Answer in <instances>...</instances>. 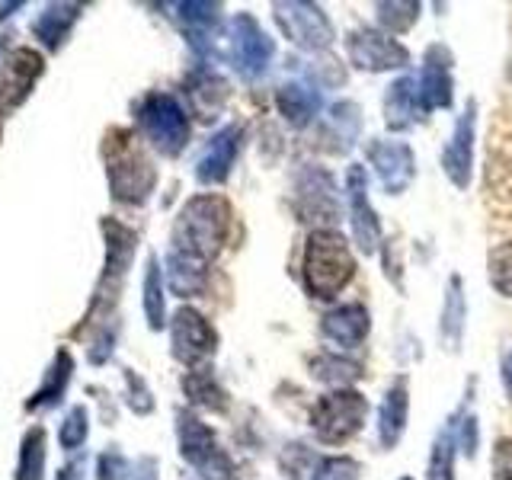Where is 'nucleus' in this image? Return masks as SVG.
<instances>
[{
    "instance_id": "obj_1",
    "label": "nucleus",
    "mask_w": 512,
    "mask_h": 480,
    "mask_svg": "<svg viewBox=\"0 0 512 480\" xmlns=\"http://www.w3.org/2000/svg\"><path fill=\"white\" fill-rule=\"evenodd\" d=\"M231 231V205L221 196H196L183 205L173 228V253L205 266L215 260Z\"/></svg>"
},
{
    "instance_id": "obj_2",
    "label": "nucleus",
    "mask_w": 512,
    "mask_h": 480,
    "mask_svg": "<svg viewBox=\"0 0 512 480\" xmlns=\"http://www.w3.org/2000/svg\"><path fill=\"white\" fill-rule=\"evenodd\" d=\"M356 260L346 247V240L336 231H314L304 247L301 276L311 298H336L349 285Z\"/></svg>"
},
{
    "instance_id": "obj_3",
    "label": "nucleus",
    "mask_w": 512,
    "mask_h": 480,
    "mask_svg": "<svg viewBox=\"0 0 512 480\" xmlns=\"http://www.w3.org/2000/svg\"><path fill=\"white\" fill-rule=\"evenodd\" d=\"M103 151H106V173H109L112 196L128 205H141L157 183V170L132 144V132H122V141H116V128H112L106 135Z\"/></svg>"
},
{
    "instance_id": "obj_4",
    "label": "nucleus",
    "mask_w": 512,
    "mask_h": 480,
    "mask_svg": "<svg viewBox=\"0 0 512 480\" xmlns=\"http://www.w3.org/2000/svg\"><path fill=\"white\" fill-rule=\"evenodd\" d=\"M138 125L160 154L176 157L189 141V122L183 106L167 93H148L138 106Z\"/></svg>"
},
{
    "instance_id": "obj_5",
    "label": "nucleus",
    "mask_w": 512,
    "mask_h": 480,
    "mask_svg": "<svg viewBox=\"0 0 512 480\" xmlns=\"http://www.w3.org/2000/svg\"><path fill=\"white\" fill-rule=\"evenodd\" d=\"M368 416V400L356 391H333L324 394L311 410V429L320 442L340 445L362 429Z\"/></svg>"
},
{
    "instance_id": "obj_6",
    "label": "nucleus",
    "mask_w": 512,
    "mask_h": 480,
    "mask_svg": "<svg viewBox=\"0 0 512 480\" xmlns=\"http://www.w3.org/2000/svg\"><path fill=\"white\" fill-rule=\"evenodd\" d=\"M176 432H180V452L196 471L215 480H231V461L215 442V432L192 413L176 416Z\"/></svg>"
},
{
    "instance_id": "obj_7",
    "label": "nucleus",
    "mask_w": 512,
    "mask_h": 480,
    "mask_svg": "<svg viewBox=\"0 0 512 480\" xmlns=\"http://www.w3.org/2000/svg\"><path fill=\"white\" fill-rule=\"evenodd\" d=\"M272 39L263 32V26L250 13H237L231 20V58L234 68L244 77H256L266 71L272 61Z\"/></svg>"
},
{
    "instance_id": "obj_8",
    "label": "nucleus",
    "mask_w": 512,
    "mask_h": 480,
    "mask_svg": "<svg viewBox=\"0 0 512 480\" xmlns=\"http://www.w3.org/2000/svg\"><path fill=\"white\" fill-rule=\"evenodd\" d=\"M349 61L362 71H391V68H404L410 61L407 48L394 42L388 32L378 29H356L346 42Z\"/></svg>"
},
{
    "instance_id": "obj_9",
    "label": "nucleus",
    "mask_w": 512,
    "mask_h": 480,
    "mask_svg": "<svg viewBox=\"0 0 512 480\" xmlns=\"http://www.w3.org/2000/svg\"><path fill=\"white\" fill-rule=\"evenodd\" d=\"M218 336L212 324L196 308H180L173 314V356L183 365H199L215 352Z\"/></svg>"
},
{
    "instance_id": "obj_10",
    "label": "nucleus",
    "mask_w": 512,
    "mask_h": 480,
    "mask_svg": "<svg viewBox=\"0 0 512 480\" xmlns=\"http://www.w3.org/2000/svg\"><path fill=\"white\" fill-rule=\"evenodd\" d=\"M276 20L285 36L304 48H327L333 42V26L314 4H276Z\"/></svg>"
},
{
    "instance_id": "obj_11",
    "label": "nucleus",
    "mask_w": 512,
    "mask_h": 480,
    "mask_svg": "<svg viewBox=\"0 0 512 480\" xmlns=\"http://www.w3.org/2000/svg\"><path fill=\"white\" fill-rule=\"evenodd\" d=\"M42 74V55L32 48H13V52L0 61V109L20 106L32 84Z\"/></svg>"
},
{
    "instance_id": "obj_12",
    "label": "nucleus",
    "mask_w": 512,
    "mask_h": 480,
    "mask_svg": "<svg viewBox=\"0 0 512 480\" xmlns=\"http://www.w3.org/2000/svg\"><path fill=\"white\" fill-rule=\"evenodd\" d=\"M368 160L375 164L381 183L391 196H400L413 183V151L404 141H375L368 148Z\"/></svg>"
},
{
    "instance_id": "obj_13",
    "label": "nucleus",
    "mask_w": 512,
    "mask_h": 480,
    "mask_svg": "<svg viewBox=\"0 0 512 480\" xmlns=\"http://www.w3.org/2000/svg\"><path fill=\"white\" fill-rule=\"evenodd\" d=\"M349 202H352V231H356V244L362 253H375L378 247V221L372 205H368V180H365V170L359 164L349 167Z\"/></svg>"
},
{
    "instance_id": "obj_14",
    "label": "nucleus",
    "mask_w": 512,
    "mask_h": 480,
    "mask_svg": "<svg viewBox=\"0 0 512 480\" xmlns=\"http://www.w3.org/2000/svg\"><path fill=\"white\" fill-rule=\"evenodd\" d=\"M100 228H103V237H106V272H103V282H109V292L116 295L122 276L128 272V266H132L138 237H135V231H128L125 224H119L116 218H103Z\"/></svg>"
},
{
    "instance_id": "obj_15",
    "label": "nucleus",
    "mask_w": 512,
    "mask_h": 480,
    "mask_svg": "<svg viewBox=\"0 0 512 480\" xmlns=\"http://www.w3.org/2000/svg\"><path fill=\"white\" fill-rule=\"evenodd\" d=\"M237 148H240V128L237 125L221 128V132L212 141H208V148L202 151L199 164H196L199 183L212 186V183H224V180H228Z\"/></svg>"
},
{
    "instance_id": "obj_16",
    "label": "nucleus",
    "mask_w": 512,
    "mask_h": 480,
    "mask_svg": "<svg viewBox=\"0 0 512 480\" xmlns=\"http://www.w3.org/2000/svg\"><path fill=\"white\" fill-rule=\"evenodd\" d=\"M471 141H474V103L458 119L452 141H448L442 151V167L448 173V180H452L458 189H464L471 180Z\"/></svg>"
},
{
    "instance_id": "obj_17",
    "label": "nucleus",
    "mask_w": 512,
    "mask_h": 480,
    "mask_svg": "<svg viewBox=\"0 0 512 480\" xmlns=\"http://www.w3.org/2000/svg\"><path fill=\"white\" fill-rule=\"evenodd\" d=\"M320 333H324L327 343L340 346V349L359 346L368 333V311L362 308V304H343V308H336L324 317Z\"/></svg>"
},
{
    "instance_id": "obj_18",
    "label": "nucleus",
    "mask_w": 512,
    "mask_h": 480,
    "mask_svg": "<svg viewBox=\"0 0 512 480\" xmlns=\"http://www.w3.org/2000/svg\"><path fill=\"white\" fill-rule=\"evenodd\" d=\"M416 100H420V109H445L452 103V74H448V64L436 61V45L426 52L423 74L416 80Z\"/></svg>"
},
{
    "instance_id": "obj_19",
    "label": "nucleus",
    "mask_w": 512,
    "mask_h": 480,
    "mask_svg": "<svg viewBox=\"0 0 512 480\" xmlns=\"http://www.w3.org/2000/svg\"><path fill=\"white\" fill-rule=\"evenodd\" d=\"M407 410H410V397H407V381L397 378L394 388L384 394L381 410H378V439L384 448H394L397 439L404 436L407 426Z\"/></svg>"
},
{
    "instance_id": "obj_20",
    "label": "nucleus",
    "mask_w": 512,
    "mask_h": 480,
    "mask_svg": "<svg viewBox=\"0 0 512 480\" xmlns=\"http://www.w3.org/2000/svg\"><path fill=\"white\" fill-rule=\"evenodd\" d=\"M77 16H80L77 4H52V7L42 10V16L36 23H32V32H36V39H42L45 48L58 52V48L64 45V39H68L71 26L77 23Z\"/></svg>"
},
{
    "instance_id": "obj_21",
    "label": "nucleus",
    "mask_w": 512,
    "mask_h": 480,
    "mask_svg": "<svg viewBox=\"0 0 512 480\" xmlns=\"http://www.w3.org/2000/svg\"><path fill=\"white\" fill-rule=\"evenodd\" d=\"M416 106H420V100H416V80L400 77L397 84L388 87V96H384V122L394 132H400V128H407L413 122Z\"/></svg>"
},
{
    "instance_id": "obj_22",
    "label": "nucleus",
    "mask_w": 512,
    "mask_h": 480,
    "mask_svg": "<svg viewBox=\"0 0 512 480\" xmlns=\"http://www.w3.org/2000/svg\"><path fill=\"white\" fill-rule=\"evenodd\" d=\"M71 372H74V362H71V356L68 352H58L55 356V365L48 368V375H45V381H42V388L32 394V400H29V410H42V407H55L58 400L64 397V388H68V381H71Z\"/></svg>"
},
{
    "instance_id": "obj_23",
    "label": "nucleus",
    "mask_w": 512,
    "mask_h": 480,
    "mask_svg": "<svg viewBox=\"0 0 512 480\" xmlns=\"http://www.w3.org/2000/svg\"><path fill=\"white\" fill-rule=\"evenodd\" d=\"M461 330H464V301H461V279L452 276L448 282V295H445V304H442V327L439 333L445 336L448 349H458L461 343Z\"/></svg>"
},
{
    "instance_id": "obj_24",
    "label": "nucleus",
    "mask_w": 512,
    "mask_h": 480,
    "mask_svg": "<svg viewBox=\"0 0 512 480\" xmlns=\"http://www.w3.org/2000/svg\"><path fill=\"white\" fill-rule=\"evenodd\" d=\"M176 10H180V23L192 45H199L202 39H208L215 32L218 4H176Z\"/></svg>"
},
{
    "instance_id": "obj_25",
    "label": "nucleus",
    "mask_w": 512,
    "mask_h": 480,
    "mask_svg": "<svg viewBox=\"0 0 512 480\" xmlns=\"http://www.w3.org/2000/svg\"><path fill=\"white\" fill-rule=\"evenodd\" d=\"M42 474H45V432L36 426L23 436L16 480H42Z\"/></svg>"
},
{
    "instance_id": "obj_26",
    "label": "nucleus",
    "mask_w": 512,
    "mask_h": 480,
    "mask_svg": "<svg viewBox=\"0 0 512 480\" xmlns=\"http://www.w3.org/2000/svg\"><path fill=\"white\" fill-rule=\"evenodd\" d=\"M144 314H148V327L160 330L167 324L164 320V276H160V266L151 256L148 260V272H144Z\"/></svg>"
},
{
    "instance_id": "obj_27",
    "label": "nucleus",
    "mask_w": 512,
    "mask_h": 480,
    "mask_svg": "<svg viewBox=\"0 0 512 480\" xmlns=\"http://www.w3.org/2000/svg\"><path fill=\"white\" fill-rule=\"evenodd\" d=\"M183 391L192 404H199L205 410H224V404H228V400H224V391L218 388L215 378L208 372H189L183 378Z\"/></svg>"
},
{
    "instance_id": "obj_28",
    "label": "nucleus",
    "mask_w": 512,
    "mask_h": 480,
    "mask_svg": "<svg viewBox=\"0 0 512 480\" xmlns=\"http://www.w3.org/2000/svg\"><path fill=\"white\" fill-rule=\"evenodd\" d=\"M279 109L285 112V119H292L295 125H304L317 109V96L308 93L304 87H282L279 93Z\"/></svg>"
},
{
    "instance_id": "obj_29",
    "label": "nucleus",
    "mask_w": 512,
    "mask_h": 480,
    "mask_svg": "<svg viewBox=\"0 0 512 480\" xmlns=\"http://www.w3.org/2000/svg\"><path fill=\"white\" fill-rule=\"evenodd\" d=\"M487 269H490V285L496 288V292L512 298V240H506V244L490 250Z\"/></svg>"
},
{
    "instance_id": "obj_30",
    "label": "nucleus",
    "mask_w": 512,
    "mask_h": 480,
    "mask_svg": "<svg viewBox=\"0 0 512 480\" xmlns=\"http://www.w3.org/2000/svg\"><path fill=\"white\" fill-rule=\"evenodd\" d=\"M452 458H455V432L448 426L442 436L432 445V458H429V480H455L452 474Z\"/></svg>"
},
{
    "instance_id": "obj_31",
    "label": "nucleus",
    "mask_w": 512,
    "mask_h": 480,
    "mask_svg": "<svg viewBox=\"0 0 512 480\" xmlns=\"http://www.w3.org/2000/svg\"><path fill=\"white\" fill-rule=\"evenodd\" d=\"M311 375L320 381H330V384H346V381H356L359 378V365L356 362H346V359H333L324 356L311 365Z\"/></svg>"
},
{
    "instance_id": "obj_32",
    "label": "nucleus",
    "mask_w": 512,
    "mask_h": 480,
    "mask_svg": "<svg viewBox=\"0 0 512 480\" xmlns=\"http://www.w3.org/2000/svg\"><path fill=\"white\" fill-rule=\"evenodd\" d=\"M87 407H74L68 416H64L61 423V432H58V442L61 448H68V452H74V448H80L87 442Z\"/></svg>"
},
{
    "instance_id": "obj_33",
    "label": "nucleus",
    "mask_w": 512,
    "mask_h": 480,
    "mask_svg": "<svg viewBox=\"0 0 512 480\" xmlns=\"http://www.w3.org/2000/svg\"><path fill=\"white\" fill-rule=\"evenodd\" d=\"M378 10L381 23L391 32H407L416 23V16H420V4H378Z\"/></svg>"
},
{
    "instance_id": "obj_34",
    "label": "nucleus",
    "mask_w": 512,
    "mask_h": 480,
    "mask_svg": "<svg viewBox=\"0 0 512 480\" xmlns=\"http://www.w3.org/2000/svg\"><path fill=\"white\" fill-rule=\"evenodd\" d=\"M314 480H359V464L352 458H327L317 468Z\"/></svg>"
},
{
    "instance_id": "obj_35",
    "label": "nucleus",
    "mask_w": 512,
    "mask_h": 480,
    "mask_svg": "<svg viewBox=\"0 0 512 480\" xmlns=\"http://www.w3.org/2000/svg\"><path fill=\"white\" fill-rule=\"evenodd\" d=\"M125 384L132 388V394H128V407H132L135 413H151V407H154V400H151V394H148V388H144V381L128 368L125 372Z\"/></svg>"
},
{
    "instance_id": "obj_36",
    "label": "nucleus",
    "mask_w": 512,
    "mask_h": 480,
    "mask_svg": "<svg viewBox=\"0 0 512 480\" xmlns=\"http://www.w3.org/2000/svg\"><path fill=\"white\" fill-rule=\"evenodd\" d=\"M493 480H512V439H500L493 448Z\"/></svg>"
},
{
    "instance_id": "obj_37",
    "label": "nucleus",
    "mask_w": 512,
    "mask_h": 480,
    "mask_svg": "<svg viewBox=\"0 0 512 480\" xmlns=\"http://www.w3.org/2000/svg\"><path fill=\"white\" fill-rule=\"evenodd\" d=\"M122 480H157V464H154V458L128 461V471H125Z\"/></svg>"
},
{
    "instance_id": "obj_38",
    "label": "nucleus",
    "mask_w": 512,
    "mask_h": 480,
    "mask_svg": "<svg viewBox=\"0 0 512 480\" xmlns=\"http://www.w3.org/2000/svg\"><path fill=\"white\" fill-rule=\"evenodd\" d=\"M58 480H84L80 477V464H64V468L58 471Z\"/></svg>"
},
{
    "instance_id": "obj_39",
    "label": "nucleus",
    "mask_w": 512,
    "mask_h": 480,
    "mask_svg": "<svg viewBox=\"0 0 512 480\" xmlns=\"http://www.w3.org/2000/svg\"><path fill=\"white\" fill-rule=\"evenodd\" d=\"M503 384H506V391L512 394V352L503 359Z\"/></svg>"
},
{
    "instance_id": "obj_40",
    "label": "nucleus",
    "mask_w": 512,
    "mask_h": 480,
    "mask_svg": "<svg viewBox=\"0 0 512 480\" xmlns=\"http://www.w3.org/2000/svg\"><path fill=\"white\" fill-rule=\"evenodd\" d=\"M404 480H410V477H404Z\"/></svg>"
}]
</instances>
